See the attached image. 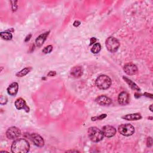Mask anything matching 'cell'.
<instances>
[{
	"label": "cell",
	"instance_id": "1",
	"mask_svg": "<svg viewBox=\"0 0 153 153\" xmlns=\"http://www.w3.org/2000/svg\"><path fill=\"white\" fill-rule=\"evenodd\" d=\"M30 145L29 142L25 139H17L15 140L11 147L13 153H27L30 151Z\"/></svg>",
	"mask_w": 153,
	"mask_h": 153
},
{
	"label": "cell",
	"instance_id": "2",
	"mask_svg": "<svg viewBox=\"0 0 153 153\" xmlns=\"http://www.w3.org/2000/svg\"><path fill=\"white\" fill-rule=\"evenodd\" d=\"M88 136L90 141L93 142H99L104 138V134L97 127H91L88 130Z\"/></svg>",
	"mask_w": 153,
	"mask_h": 153
},
{
	"label": "cell",
	"instance_id": "3",
	"mask_svg": "<svg viewBox=\"0 0 153 153\" xmlns=\"http://www.w3.org/2000/svg\"><path fill=\"white\" fill-rule=\"evenodd\" d=\"M96 86L101 90H107L109 89L111 85V80L108 76L101 75L99 76L96 80Z\"/></svg>",
	"mask_w": 153,
	"mask_h": 153
},
{
	"label": "cell",
	"instance_id": "4",
	"mask_svg": "<svg viewBox=\"0 0 153 153\" xmlns=\"http://www.w3.org/2000/svg\"><path fill=\"white\" fill-rule=\"evenodd\" d=\"M105 45L110 52L115 53L119 48L120 44L117 39L113 37H110L106 40Z\"/></svg>",
	"mask_w": 153,
	"mask_h": 153
},
{
	"label": "cell",
	"instance_id": "5",
	"mask_svg": "<svg viewBox=\"0 0 153 153\" xmlns=\"http://www.w3.org/2000/svg\"><path fill=\"white\" fill-rule=\"evenodd\" d=\"M119 133L124 136H129L132 135L135 132L134 127L131 124H121L118 128Z\"/></svg>",
	"mask_w": 153,
	"mask_h": 153
},
{
	"label": "cell",
	"instance_id": "6",
	"mask_svg": "<svg viewBox=\"0 0 153 153\" xmlns=\"http://www.w3.org/2000/svg\"><path fill=\"white\" fill-rule=\"evenodd\" d=\"M21 134V131L16 127H12L7 131L6 136L9 139H14Z\"/></svg>",
	"mask_w": 153,
	"mask_h": 153
},
{
	"label": "cell",
	"instance_id": "7",
	"mask_svg": "<svg viewBox=\"0 0 153 153\" xmlns=\"http://www.w3.org/2000/svg\"><path fill=\"white\" fill-rule=\"evenodd\" d=\"M123 70L125 72V73L128 75H135L138 72L137 66L132 63H129L126 64L123 68Z\"/></svg>",
	"mask_w": 153,
	"mask_h": 153
},
{
	"label": "cell",
	"instance_id": "8",
	"mask_svg": "<svg viewBox=\"0 0 153 153\" xmlns=\"http://www.w3.org/2000/svg\"><path fill=\"white\" fill-rule=\"evenodd\" d=\"M95 100L99 105L101 106H109L112 104V99L105 95L98 96Z\"/></svg>",
	"mask_w": 153,
	"mask_h": 153
},
{
	"label": "cell",
	"instance_id": "9",
	"mask_svg": "<svg viewBox=\"0 0 153 153\" xmlns=\"http://www.w3.org/2000/svg\"><path fill=\"white\" fill-rule=\"evenodd\" d=\"M31 140L38 147H43L44 145V141L43 138L37 134H32L30 135Z\"/></svg>",
	"mask_w": 153,
	"mask_h": 153
},
{
	"label": "cell",
	"instance_id": "10",
	"mask_svg": "<svg viewBox=\"0 0 153 153\" xmlns=\"http://www.w3.org/2000/svg\"><path fill=\"white\" fill-rule=\"evenodd\" d=\"M102 131L104 135L107 138L113 137L116 134V129L115 127L108 125L104 126Z\"/></svg>",
	"mask_w": 153,
	"mask_h": 153
},
{
	"label": "cell",
	"instance_id": "11",
	"mask_svg": "<svg viewBox=\"0 0 153 153\" xmlns=\"http://www.w3.org/2000/svg\"><path fill=\"white\" fill-rule=\"evenodd\" d=\"M118 102L121 105H126L129 103V95L126 92H121L118 96Z\"/></svg>",
	"mask_w": 153,
	"mask_h": 153
},
{
	"label": "cell",
	"instance_id": "12",
	"mask_svg": "<svg viewBox=\"0 0 153 153\" xmlns=\"http://www.w3.org/2000/svg\"><path fill=\"white\" fill-rule=\"evenodd\" d=\"M14 104H15L16 108L19 110H24L27 112L30 111V108L28 107L26 102H25V100L23 99H22L21 97L16 99Z\"/></svg>",
	"mask_w": 153,
	"mask_h": 153
},
{
	"label": "cell",
	"instance_id": "13",
	"mask_svg": "<svg viewBox=\"0 0 153 153\" xmlns=\"http://www.w3.org/2000/svg\"><path fill=\"white\" fill-rule=\"evenodd\" d=\"M71 74L75 78H80L83 74V69L80 66H74L71 70Z\"/></svg>",
	"mask_w": 153,
	"mask_h": 153
},
{
	"label": "cell",
	"instance_id": "14",
	"mask_svg": "<svg viewBox=\"0 0 153 153\" xmlns=\"http://www.w3.org/2000/svg\"><path fill=\"white\" fill-rule=\"evenodd\" d=\"M19 85L17 83L14 82L12 83L7 88V93L11 96H15L18 92Z\"/></svg>",
	"mask_w": 153,
	"mask_h": 153
},
{
	"label": "cell",
	"instance_id": "15",
	"mask_svg": "<svg viewBox=\"0 0 153 153\" xmlns=\"http://www.w3.org/2000/svg\"><path fill=\"white\" fill-rule=\"evenodd\" d=\"M49 33H50V31L46 32L45 33L40 35L39 37H38L37 38V39L35 40V43H36V45L37 47H40L43 45V44L44 43V41H45L47 37L49 35Z\"/></svg>",
	"mask_w": 153,
	"mask_h": 153
},
{
	"label": "cell",
	"instance_id": "16",
	"mask_svg": "<svg viewBox=\"0 0 153 153\" xmlns=\"http://www.w3.org/2000/svg\"><path fill=\"white\" fill-rule=\"evenodd\" d=\"M122 118L128 121H134V120H139L141 119L142 116L139 113H135V114H127L124 116H123Z\"/></svg>",
	"mask_w": 153,
	"mask_h": 153
},
{
	"label": "cell",
	"instance_id": "17",
	"mask_svg": "<svg viewBox=\"0 0 153 153\" xmlns=\"http://www.w3.org/2000/svg\"><path fill=\"white\" fill-rule=\"evenodd\" d=\"M123 80L126 82V83L129 86V87L134 90L137 91V92H139L141 90V89H139V87L134 83L131 80L127 79L126 76H123Z\"/></svg>",
	"mask_w": 153,
	"mask_h": 153
},
{
	"label": "cell",
	"instance_id": "18",
	"mask_svg": "<svg viewBox=\"0 0 153 153\" xmlns=\"http://www.w3.org/2000/svg\"><path fill=\"white\" fill-rule=\"evenodd\" d=\"M0 36H1V38H3L4 40H11L12 39V34H11V32H9L8 31H6V32H1L0 33Z\"/></svg>",
	"mask_w": 153,
	"mask_h": 153
},
{
	"label": "cell",
	"instance_id": "19",
	"mask_svg": "<svg viewBox=\"0 0 153 153\" xmlns=\"http://www.w3.org/2000/svg\"><path fill=\"white\" fill-rule=\"evenodd\" d=\"M30 71H31V68H25L22 70H21L20 71L18 72L16 74V76H19V77H22V76H24L26 75H27L30 72Z\"/></svg>",
	"mask_w": 153,
	"mask_h": 153
},
{
	"label": "cell",
	"instance_id": "20",
	"mask_svg": "<svg viewBox=\"0 0 153 153\" xmlns=\"http://www.w3.org/2000/svg\"><path fill=\"white\" fill-rule=\"evenodd\" d=\"M100 49H101L100 44L99 43H96L92 47L91 52L94 54H96V53H98L100 52Z\"/></svg>",
	"mask_w": 153,
	"mask_h": 153
},
{
	"label": "cell",
	"instance_id": "21",
	"mask_svg": "<svg viewBox=\"0 0 153 153\" xmlns=\"http://www.w3.org/2000/svg\"><path fill=\"white\" fill-rule=\"evenodd\" d=\"M53 50V46L49 45L46 46L43 50V53H45V54H47V53H50V52H52V51Z\"/></svg>",
	"mask_w": 153,
	"mask_h": 153
},
{
	"label": "cell",
	"instance_id": "22",
	"mask_svg": "<svg viewBox=\"0 0 153 153\" xmlns=\"http://www.w3.org/2000/svg\"><path fill=\"white\" fill-rule=\"evenodd\" d=\"M107 117V114H102L100 115H99V116H97V117H93L92 118V120L93 121H95V120H102L105 118Z\"/></svg>",
	"mask_w": 153,
	"mask_h": 153
},
{
	"label": "cell",
	"instance_id": "23",
	"mask_svg": "<svg viewBox=\"0 0 153 153\" xmlns=\"http://www.w3.org/2000/svg\"><path fill=\"white\" fill-rule=\"evenodd\" d=\"M147 146L148 147H150L152 146V139L151 137H149L148 139H147Z\"/></svg>",
	"mask_w": 153,
	"mask_h": 153
},
{
	"label": "cell",
	"instance_id": "24",
	"mask_svg": "<svg viewBox=\"0 0 153 153\" xmlns=\"http://www.w3.org/2000/svg\"><path fill=\"white\" fill-rule=\"evenodd\" d=\"M1 100H0V103H2L3 102V101H4L5 102V103L6 104V102H7V98L6 97H4V96H1V99H0Z\"/></svg>",
	"mask_w": 153,
	"mask_h": 153
},
{
	"label": "cell",
	"instance_id": "25",
	"mask_svg": "<svg viewBox=\"0 0 153 153\" xmlns=\"http://www.w3.org/2000/svg\"><path fill=\"white\" fill-rule=\"evenodd\" d=\"M73 25H74V27H79V25H80V22H79V21H78V20H76V21L74 22V23Z\"/></svg>",
	"mask_w": 153,
	"mask_h": 153
},
{
	"label": "cell",
	"instance_id": "26",
	"mask_svg": "<svg viewBox=\"0 0 153 153\" xmlns=\"http://www.w3.org/2000/svg\"><path fill=\"white\" fill-rule=\"evenodd\" d=\"M56 74L55 71H50L49 72V73L48 74V76H53Z\"/></svg>",
	"mask_w": 153,
	"mask_h": 153
},
{
	"label": "cell",
	"instance_id": "27",
	"mask_svg": "<svg viewBox=\"0 0 153 153\" xmlns=\"http://www.w3.org/2000/svg\"><path fill=\"white\" fill-rule=\"evenodd\" d=\"M96 40H96V38H94V37L90 39V45H92V44L95 43L96 41Z\"/></svg>",
	"mask_w": 153,
	"mask_h": 153
},
{
	"label": "cell",
	"instance_id": "28",
	"mask_svg": "<svg viewBox=\"0 0 153 153\" xmlns=\"http://www.w3.org/2000/svg\"><path fill=\"white\" fill-rule=\"evenodd\" d=\"M31 36H32V35H31V34H30V35H28V36L27 37L26 39H25V41H26V42H27V41H29V40H30V38H31Z\"/></svg>",
	"mask_w": 153,
	"mask_h": 153
},
{
	"label": "cell",
	"instance_id": "29",
	"mask_svg": "<svg viewBox=\"0 0 153 153\" xmlns=\"http://www.w3.org/2000/svg\"><path fill=\"white\" fill-rule=\"evenodd\" d=\"M144 95H146L147 97H150V98H152V94H149V93L148 94L147 93H145Z\"/></svg>",
	"mask_w": 153,
	"mask_h": 153
},
{
	"label": "cell",
	"instance_id": "30",
	"mask_svg": "<svg viewBox=\"0 0 153 153\" xmlns=\"http://www.w3.org/2000/svg\"><path fill=\"white\" fill-rule=\"evenodd\" d=\"M152 104H151L150 106H149V110H150V111H151V112H152Z\"/></svg>",
	"mask_w": 153,
	"mask_h": 153
},
{
	"label": "cell",
	"instance_id": "31",
	"mask_svg": "<svg viewBox=\"0 0 153 153\" xmlns=\"http://www.w3.org/2000/svg\"><path fill=\"white\" fill-rule=\"evenodd\" d=\"M66 152H79V151H67Z\"/></svg>",
	"mask_w": 153,
	"mask_h": 153
},
{
	"label": "cell",
	"instance_id": "32",
	"mask_svg": "<svg viewBox=\"0 0 153 153\" xmlns=\"http://www.w3.org/2000/svg\"><path fill=\"white\" fill-rule=\"evenodd\" d=\"M148 118H150L151 120H152V117H148Z\"/></svg>",
	"mask_w": 153,
	"mask_h": 153
}]
</instances>
